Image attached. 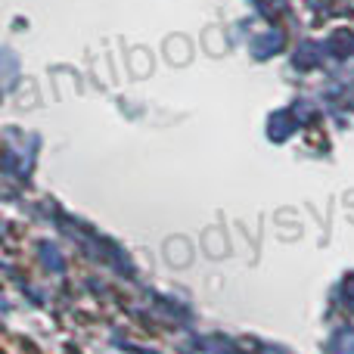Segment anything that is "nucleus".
Instances as JSON below:
<instances>
[{
	"label": "nucleus",
	"mask_w": 354,
	"mask_h": 354,
	"mask_svg": "<svg viewBox=\"0 0 354 354\" xmlns=\"http://www.w3.org/2000/svg\"><path fill=\"white\" fill-rule=\"evenodd\" d=\"M280 37H270V41H268V50H280ZM255 56H264V50L261 47H255Z\"/></svg>",
	"instance_id": "nucleus-1"
}]
</instances>
